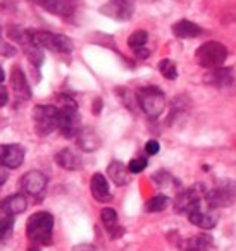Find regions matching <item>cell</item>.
<instances>
[{"label": "cell", "mask_w": 236, "mask_h": 251, "mask_svg": "<svg viewBox=\"0 0 236 251\" xmlns=\"http://www.w3.org/2000/svg\"><path fill=\"white\" fill-rule=\"evenodd\" d=\"M47 182H49V177L40 171H30L19 179V186L23 191L30 196H35V198H40L43 195Z\"/></svg>", "instance_id": "cell-10"}, {"label": "cell", "mask_w": 236, "mask_h": 251, "mask_svg": "<svg viewBox=\"0 0 236 251\" xmlns=\"http://www.w3.org/2000/svg\"><path fill=\"white\" fill-rule=\"evenodd\" d=\"M76 138H78V147L83 151H95L102 143L100 136L93 129H81V133Z\"/></svg>", "instance_id": "cell-24"}, {"label": "cell", "mask_w": 236, "mask_h": 251, "mask_svg": "<svg viewBox=\"0 0 236 251\" xmlns=\"http://www.w3.org/2000/svg\"><path fill=\"white\" fill-rule=\"evenodd\" d=\"M0 162L7 169H18L25 162V148L19 145H0Z\"/></svg>", "instance_id": "cell-14"}, {"label": "cell", "mask_w": 236, "mask_h": 251, "mask_svg": "<svg viewBox=\"0 0 236 251\" xmlns=\"http://www.w3.org/2000/svg\"><path fill=\"white\" fill-rule=\"evenodd\" d=\"M136 100L138 107L143 110V114L150 119H157L166 108V95L155 84H147L136 91Z\"/></svg>", "instance_id": "cell-3"}, {"label": "cell", "mask_w": 236, "mask_h": 251, "mask_svg": "<svg viewBox=\"0 0 236 251\" xmlns=\"http://www.w3.org/2000/svg\"><path fill=\"white\" fill-rule=\"evenodd\" d=\"M9 103V91L4 84H0V107H5Z\"/></svg>", "instance_id": "cell-34"}, {"label": "cell", "mask_w": 236, "mask_h": 251, "mask_svg": "<svg viewBox=\"0 0 236 251\" xmlns=\"http://www.w3.org/2000/svg\"><path fill=\"white\" fill-rule=\"evenodd\" d=\"M159 73L162 74L166 79L173 81V79H176V77H177V67L171 59H164V60H160V62H159Z\"/></svg>", "instance_id": "cell-29"}, {"label": "cell", "mask_w": 236, "mask_h": 251, "mask_svg": "<svg viewBox=\"0 0 236 251\" xmlns=\"http://www.w3.org/2000/svg\"><path fill=\"white\" fill-rule=\"evenodd\" d=\"M0 33H2V28H0Z\"/></svg>", "instance_id": "cell-41"}, {"label": "cell", "mask_w": 236, "mask_h": 251, "mask_svg": "<svg viewBox=\"0 0 236 251\" xmlns=\"http://www.w3.org/2000/svg\"><path fill=\"white\" fill-rule=\"evenodd\" d=\"M14 217L0 215V243H4L11 237L12 230H14Z\"/></svg>", "instance_id": "cell-28"}, {"label": "cell", "mask_w": 236, "mask_h": 251, "mask_svg": "<svg viewBox=\"0 0 236 251\" xmlns=\"http://www.w3.org/2000/svg\"><path fill=\"white\" fill-rule=\"evenodd\" d=\"M56 164L66 171H80L83 167V158L71 148H64L56 153Z\"/></svg>", "instance_id": "cell-20"}, {"label": "cell", "mask_w": 236, "mask_h": 251, "mask_svg": "<svg viewBox=\"0 0 236 251\" xmlns=\"http://www.w3.org/2000/svg\"><path fill=\"white\" fill-rule=\"evenodd\" d=\"M145 2H155V0H145Z\"/></svg>", "instance_id": "cell-40"}, {"label": "cell", "mask_w": 236, "mask_h": 251, "mask_svg": "<svg viewBox=\"0 0 236 251\" xmlns=\"http://www.w3.org/2000/svg\"><path fill=\"white\" fill-rule=\"evenodd\" d=\"M100 110H102V100H100V98H97V100H95L93 114H95V115H98V114H100Z\"/></svg>", "instance_id": "cell-37"}, {"label": "cell", "mask_w": 236, "mask_h": 251, "mask_svg": "<svg viewBox=\"0 0 236 251\" xmlns=\"http://www.w3.org/2000/svg\"><path fill=\"white\" fill-rule=\"evenodd\" d=\"M228 49L221 42H205L195 50V60L204 69H215V67L224 66L228 60Z\"/></svg>", "instance_id": "cell-4"}, {"label": "cell", "mask_w": 236, "mask_h": 251, "mask_svg": "<svg viewBox=\"0 0 236 251\" xmlns=\"http://www.w3.org/2000/svg\"><path fill=\"white\" fill-rule=\"evenodd\" d=\"M147 43H148V33L145 29H136L128 38V47L136 53L138 59H148L150 50H147Z\"/></svg>", "instance_id": "cell-21"}, {"label": "cell", "mask_w": 236, "mask_h": 251, "mask_svg": "<svg viewBox=\"0 0 236 251\" xmlns=\"http://www.w3.org/2000/svg\"><path fill=\"white\" fill-rule=\"evenodd\" d=\"M11 86L18 98H21V100H30V98H31V88H30L26 74L21 71V67H14V69H12Z\"/></svg>", "instance_id": "cell-19"}, {"label": "cell", "mask_w": 236, "mask_h": 251, "mask_svg": "<svg viewBox=\"0 0 236 251\" xmlns=\"http://www.w3.org/2000/svg\"><path fill=\"white\" fill-rule=\"evenodd\" d=\"M116 93L121 95V100L124 101V105L129 108V110H131V112L136 110V105L135 103H138V100H136V97H133V95L129 93L126 88H119V90H116Z\"/></svg>", "instance_id": "cell-30"}, {"label": "cell", "mask_w": 236, "mask_h": 251, "mask_svg": "<svg viewBox=\"0 0 236 251\" xmlns=\"http://www.w3.org/2000/svg\"><path fill=\"white\" fill-rule=\"evenodd\" d=\"M186 217L193 226L200 227V229H204V230L214 229V227L217 226V215H215V210H210L208 206L207 208H204L202 203L198 206H195V208L191 210Z\"/></svg>", "instance_id": "cell-13"}, {"label": "cell", "mask_w": 236, "mask_h": 251, "mask_svg": "<svg viewBox=\"0 0 236 251\" xmlns=\"http://www.w3.org/2000/svg\"><path fill=\"white\" fill-rule=\"evenodd\" d=\"M7 179H9V169L0 162V186H4Z\"/></svg>", "instance_id": "cell-35"}, {"label": "cell", "mask_w": 236, "mask_h": 251, "mask_svg": "<svg viewBox=\"0 0 236 251\" xmlns=\"http://www.w3.org/2000/svg\"><path fill=\"white\" fill-rule=\"evenodd\" d=\"M100 12L116 21H129L135 12V0H109L100 7Z\"/></svg>", "instance_id": "cell-9"}, {"label": "cell", "mask_w": 236, "mask_h": 251, "mask_svg": "<svg viewBox=\"0 0 236 251\" xmlns=\"http://www.w3.org/2000/svg\"><path fill=\"white\" fill-rule=\"evenodd\" d=\"M73 251H97V248H95L93 244L83 243V244H78V246H74Z\"/></svg>", "instance_id": "cell-36"}, {"label": "cell", "mask_w": 236, "mask_h": 251, "mask_svg": "<svg viewBox=\"0 0 236 251\" xmlns=\"http://www.w3.org/2000/svg\"><path fill=\"white\" fill-rule=\"evenodd\" d=\"M4 79H5V73H4V69L0 67V83H4Z\"/></svg>", "instance_id": "cell-38"}, {"label": "cell", "mask_w": 236, "mask_h": 251, "mask_svg": "<svg viewBox=\"0 0 236 251\" xmlns=\"http://www.w3.org/2000/svg\"><path fill=\"white\" fill-rule=\"evenodd\" d=\"M33 124L35 133L45 138L59 129V107L56 105H36L33 108Z\"/></svg>", "instance_id": "cell-6"}, {"label": "cell", "mask_w": 236, "mask_h": 251, "mask_svg": "<svg viewBox=\"0 0 236 251\" xmlns=\"http://www.w3.org/2000/svg\"><path fill=\"white\" fill-rule=\"evenodd\" d=\"M90 191H91V196H93L98 203H109L112 200V193H111V188H109V181L105 179L104 174H100V172H97V174L91 176Z\"/></svg>", "instance_id": "cell-16"}, {"label": "cell", "mask_w": 236, "mask_h": 251, "mask_svg": "<svg viewBox=\"0 0 236 251\" xmlns=\"http://www.w3.org/2000/svg\"><path fill=\"white\" fill-rule=\"evenodd\" d=\"M35 4L43 7L50 14H56L59 18H71L76 12V0H33Z\"/></svg>", "instance_id": "cell-12"}, {"label": "cell", "mask_w": 236, "mask_h": 251, "mask_svg": "<svg viewBox=\"0 0 236 251\" xmlns=\"http://www.w3.org/2000/svg\"><path fill=\"white\" fill-rule=\"evenodd\" d=\"M28 251H40V250H38V246H36V244H31V246L28 248Z\"/></svg>", "instance_id": "cell-39"}, {"label": "cell", "mask_w": 236, "mask_h": 251, "mask_svg": "<svg viewBox=\"0 0 236 251\" xmlns=\"http://www.w3.org/2000/svg\"><path fill=\"white\" fill-rule=\"evenodd\" d=\"M236 195V186L231 181H226L222 184H217L205 193V203L210 210H219L231 205Z\"/></svg>", "instance_id": "cell-8"}, {"label": "cell", "mask_w": 236, "mask_h": 251, "mask_svg": "<svg viewBox=\"0 0 236 251\" xmlns=\"http://www.w3.org/2000/svg\"><path fill=\"white\" fill-rule=\"evenodd\" d=\"M173 35L181 40H190L204 35V29L198 25H195V23L188 21V19H181V21L173 25Z\"/></svg>", "instance_id": "cell-22"}, {"label": "cell", "mask_w": 236, "mask_h": 251, "mask_svg": "<svg viewBox=\"0 0 236 251\" xmlns=\"http://www.w3.org/2000/svg\"><path fill=\"white\" fill-rule=\"evenodd\" d=\"M129 174H131L129 169L119 160H112L107 167L109 179H111L116 186H128L129 181H131V179H129Z\"/></svg>", "instance_id": "cell-23"}, {"label": "cell", "mask_w": 236, "mask_h": 251, "mask_svg": "<svg viewBox=\"0 0 236 251\" xmlns=\"http://www.w3.org/2000/svg\"><path fill=\"white\" fill-rule=\"evenodd\" d=\"M59 107V131L64 138H76L81 133V115L78 112V103L69 95L57 97Z\"/></svg>", "instance_id": "cell-1"}, {"label": "cell", "mask_w": 236, "mask_h": 251, "mask_svg": "<svg viewBox=\"0 0 236 251\" xmlns=\"http://www.w3.org/2000/svg\"><path fill=\"white\" fill-rule=\"evenodd\" d=\"M169 206V198L166 195H155L145 203V212L148 213H159Z\"/></svg>", "instance_id": "cell-26"}, {"label": "cell", "mask_w": 236, "mask_h": 251, "mask_svg": "<svg viewBox=\"0 0 236 251\" xmlns=\"http://www.w3.org/2000/svg\"><path fill=\"white\" fill-rule=\"evenodd\" d=\"M100 220H102V226L105 227V230L111 236V239H118V237H121L124 234V227L119 226V217L114 208H111V206L102 208Z\"/></svg>", "instance_id": "cell-17"}, {"label": "cell", "mask_w": 236, "mask_h": 251, "mask_svg": "<svg viewBox=\"0 0 236 251\" xmlns=\"http://www.w3.org/2000/svg\"><path fill=\"white\" fill-rule=\"evenodd\" d=\"M205 198V189L202 184H193L176 195L174 200V212L179 215H188L195 206H198Z\"/></svg>", "instance_id": "cell-7"}, {"label": "cell", "mask_w": 236, "mask_h": 251, "mask_svg": "<svg viewBox=\"0 0 236 251\" xmlns=\"http://www.w3.org/2000/svg\"><path fill=\"white\" fill-rule=\"evenodd\" d=\"M23 50H25L30 64H31L35 69H40V66H42L43 60H45V57H43V49L36 47L35 43H26V45H23Z\"/></svg>", "instance_id": "cell-25"}, {"label": "cell", "mask_w": 236, "mask_h": 251, "mask_svg": "<svg viewBox=\"0 0 236 251\" xmlns=\"http://www.w3.org/2000/svg\"><path fill=\"white\" fill-rule=\"evenodd\" d=\"M18 53V49H16L12 43L5 42V40L0 38V55L2 57H14Z\"/></svg>", "instance_id": "cell-32"}, {"label": "cell", "mask_w": 236, "mask_h": 251, "mask_svg": "<svg viewBox=\"0 0 236 251\" xmlns=\"http://www.w3.org/2000/svg\"><path fill=\"white\" fill-rule=\"evenodd\" d=\"M28 206V201L23 195H11L7 198L0 200V215L16 217L23 213Z\"/></svg>", "instance_id": "cell-18"}, {"label": "cell", "mask_w": 236, "mask_h": 251, "mask_svg": "<svg viewBox=\"0 0 236 251\" xmlns=\"http://www.w3.org/2000/svg\"><path fill=\"white\" fill-rule=\"evenodd\" d=\"M152 179H153V182H155L157 186H160V188H169V189L179 188V182H177V179L173 177V176H171L169 172H166V171H160V172H157V174H153Z\"/></svg>", "instance_id": "cell-27"}, {"label": "cell", "mask_w": 236, "mask_h": 251, "mask_svg": "<svg viewBox=\"0 0 236 251\" xmlns=\"http://www.w3.org/2000/svg\"><path fill=\"white\" fill-rule=\"evenodd\" d=\"M147 165H148V160H147L145 157H136V158H131V160H129L128 169L131 174H140V172L145 171Z\"/></svg>", "instance_id": "cell-31"}, {"label": "cell", "mask_w": 236, "mask_h": 251, "mask_svg": "<svg viewBox=\"0 0 236 251\" xmlns=\"http://www.w3.org/2000/svg\"><path fill=\"white\" fill-rule=\"evenodd\" d=\"M235 73H233L231 67H215V69H208L207 73L204 74V83L207 86L212 88H229L233 83H235Z\"/></svg>", "instance_id": "cell-11"}, {"label": "cell", "mask_w": 236, "mask_h": 251, "mask_svg": "<svg viewBox=\"0 0 236 251\" xmlns=\"http://www.w3.org/2000/svg\"><path fill=\"white\" fill-rule=\"evenodd\" d=\"M54 234V215L49 212H35L26 224V236L36 246H49Z\"/></svg>", "instance_id": "cell-2"}, {"label": "cell", "mask_w": 236, "mask_h": 251, "mask_svg": "<svg viewBox=\"0 0 236 251\" xmlns=\"http://www.w3.org/2000/svg\"><path fill=\"white\" fill-rule=\"evenodd\" d=\"M181 251H212L214 250V239L208 234H197V236L186 237L177 243Z\"/></svg>", "instance_id": "cell-15"}, {"label": "cell", "mask_w": 236, "mask_h": 251, "mask_svg": "<svg viewBox=\"0 0 236 251\" xmlns=\"http://www.w3.org/2000/svg\"><path fill=\"white\" fill-rule=\"evenodd\" d=\"M31 42L43 50L64 53V55H67V53H71L74 50V43L69 36L43 31V29H31Z\"/></svg>", "instance_id": "cell-5"}, {"label": "cell", "mask_w": 236, "mask_h": 251, "mask_svg": "<svg viewBox=\"0 0 236 251\" xmlns=\"http://www.w3.org/2000/svg\"><path fill=\"white\" fill-rule=\"evenodd\" d=\"M160 151V143L157 140H148L145 143V153L147 155H157Z\"/></svg>", "instance_id": "cell-33"}]
</instances>
